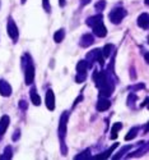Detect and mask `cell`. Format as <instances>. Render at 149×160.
<instances>
[{"label": "cell", "instance_id": "6da1fadb", "mask_svg": "<svg viewBox=\"0 0 149 160\" xmlns=\"http://www.w3.org/2000/svg\"><path fill=\"white\" fill-rule=\"evenodd\" d=\"M125 17H126V10H125L124 8H115V9L111 10L110 16H108V18H110V21H111L114 24L120 23Z\"/></svg>", "mask_w": 149, "mask_h": 160}, {"label": "cell", "instance_id": "7a4b0ae2", "mask_svg": "<svg viewBox=\"0 0 149 160\" xmlns=\"http://www.w3.org/2000/svg\"><path fill=\"white\" fill-rule=\"evenodd\" d=\"M87 62H88V64H89L91 67H92L93 62H98L101 65H103L105 58H103V55H102V51L98 50V49H94V50L89 51L88 54H87Z\"/></svg>", "mask_w": 149, "mask_h": 160}, {"label": "cell", "instance_id": "3957f363", "mask_svg": "<svg viewBox=\"0 0 149 160\" xmlns=\"http://www.w3.org/2000/svg\"><path fill=\"white\" fill-rule=\"evenodd\" d=\"M35 79V67L31 62V58H28V63L26 64V71H24V82L26 85H32Z\"/></svg>", "mask_w": 149, "mask_h": 160}, {"label": "cell", "instance_id": "277c9868", "mask_svg": "<svg viewBox=\"0 0 149 160\" xmlns=\"http://www.w3.org/2000/svg\"><path fill=\"white\" fill-rule=\"evenodd\" d=\"M7 30H8V35L10 36V38L13 40V41H17L18 37H19V32H18V27L17 24L14 22V19H13L12 17L8 19V24H7Z\"/></svg>", "mask_w": 149, "mask_h": 160}, {"label": "cell", "instance_id": "5b68a950", "mask_svg": "<svg viewBox=\"0 0 149 160\" xmlns=\"http://www.w3.org/2000/svg\"><path fill=\"white\" fill-rule=\"evenodd\" d=\"M93 79H94V83H96V86L98 87V88H101V87H103V86H106L108 82H111L110 81V78L107 77V74L105 73V72H94V74H93Z\"/></svg>", "mask_w": 149, "mask_h": 160}, {"label": "cell", "instance_id": "8992f818", "mask_svg": "<svg viewBox=\"0 0 149 160\" xmlns=\"http://www.w3.org/2000/svg\"><path fill=\"white\" fill-rule=\"evenodd\" d=\"M68 119H69V113L64 112L60 117V121H59V137L63 140L66 135V124H68Z\"/></svg>", "mask_w": 149, "mask_h": 160}, {"label": "cell", "instance_id": "52a82bcc", "mask_svg": "<svg viewBox=\"0 0 149 160\" xmlns=\"http://www.w3.org/2000/svg\"><path fill=\"white\" fill-rule=\"evenodd\" d=\"M92 28H93V33L96 36H98V37H105L107 35V28L105 27V24H103L102 21L97 22L96 24H93Z\"/></svg>", "mask_w": 149, "mask_h": 160}, {"label": "cell", "instance_id": "ba28073f", "mask_svg": "<svg viewBox=\"0 0 149 160\" xmlns=\"http://www.w3.org/2000/svg\"><path fill=\"white\" fill-rule=\"evenodd\" d=\"M46 106L50 112H52L55 109V95H54L52 90H47L46 91Z\"/></svg>", "mask_w": 149, "mask_h": 160}, {"label": "cell", "instance_id": "9c48e42d", "mask_svg": "<svg viewBox=\"0 0 149 160\" xmlns=\"http://www.w3.org/2000/svg\"><path fill=\"white\" fill-rule=\"evenodd\" d=\"M0 95L4 98H8L12 95V86L7 81H4V79H0Z\"/></svg>", "mask_w": 149, "mask_h": 160}, {"label": "cell", "instance_id": "30bf717a", "mask_svg": "<svg viewBox=\"0 0 149 160\" xmlns=\"http://www.w3.org/2000/svg\"><path fill=\"white\" fill-rule=\"evenodd\" d=\"M111 106V102L106 98H100L97 101V110L98 112H106Z\"/></svg>", "mask_w": 149, "mask_h": 160}, {"label": "cell", "instance_id": "8fae6325", "mask_svg": "<svg viewBox=\"0 0 149 160\" xmlns=\"http://www.w3.org/2000/svg\"><path fill=\"white\" fill-rule=\"evenodd\" d=\"M9 122H10V119L8 115H3L2 119H0V136H3L5 131L8 129V126H9Z\"/></svg>", "mask_w": 149, "mask_h": 160}, {"label": "cell", "instance_id": "7c38bea8", "mask_svg": "<svg viewBox=\"0 0 149 160\" xmlns=\"http://www.w3.org/2000/svg\"><path fill=\"white\" fill-rule=\"evenodd\" d=\"M94 41V38L92 35L89 33H86L82 36V38H80V46H83V48H88L89 45H92Z\"/></svg>", "mask_w": 149, "mask_h": 160}, {"label": "cell", "instance_id": "4fadbf2b", "mask_svg": "<svg viewBox=\"0 0 149 160\" xmlns=\"http://www.w3.org/2000/svg\"><path fill=\"white\" fill-rule=\"evenodd\" d=\"M117 146H119V143H117V142H115V143H114V145H112V146H111V148L108 149V150H106V151H105V152H102V154L96 155L94 158H96V159H108V158L111 156V154L114 152V150L117 148Z\"/></svg>", "mask_w": 149, "mask_h": 160}, {"label": "cell", "instance_id": "5bb4252c", "mask_svg": "<svg viewBox=\"0 0 149 160\" xmlns=\"http://www.w3.org/2000/svg\"><path fill=\"white\" fill-rule=\"evenodd\" d=\"M138 26L144 30L148 28V13H142L138 18Z\"/></svg>", "mask_w": 149, "mask_h": 160}, {"label": "cell", "instance_id": "9a60e30c", "mask_svg": "<svg viewBox=\"0 0 149 160\" xmlns=\"http://www.w3.org/2000/svg\"><path fill=\"white\" fill-rule=\"evenodd\" d=\"M91 68V65L88 64L87 60H80L77 64V72L78 73H87V69Z\"/></svg>", "mask_w": 149, "mask_h": 160}, {"label": "cell", "instance_id": "2e32d148", "mask_svg": "<svg viewBox=\"0 0 149 160\" xmlns=\"http://www.w3.org/2000/svg\"><path fill=\"white\" fill-rule=\"evenodd\" d=\"M31 100H32L33 105H36V106H38L40 104H41V98H40V95L36 92V90H35V88H32V90H31Z\"/></svg>", "mask_w": 149, "mask_h": 160}, {"label": "cell", "instance_id": "e0dca14e", "mask_svg": "<svg viewBox=\"0 0 149 160\" xmlns=\"http://www.w3.org/2000/svg\"><path fill=\"white\" fill-rule=\"evenodd\" d=\"M103 19V17H102V14H97V16H93V17H89L87 21H86V23L88 24V26H92L93 24H96L97 22H100V21H102Z\"/></svg>", "mask_w": 149, "mask_h": 160}, {"label": "cell", "instance_id": "ac0fdd59", "mask_svg": "<svg viewBox=\"0 0 149 160\" xmlns=\"http://www.w3.org/2000/svg\"><path fill=\"white\" fill-rule=\"evenodd\" d=\"M123 128V124H121L120 122H117V123H115L114 126H112V129H111V138L112 140H116V137H117V132Z\"/></svg>", "mask_w": 149, "mask_h": 160}, {"label": "cell", "instance_id": "d6986e66", "mask_svg": "<svg viewBox=\"0 0 149 160\" xmlns=\"http://www.w3.org/2000/svg\"><path fill=\"white\" fill-rule=\"evenodd\" d=\"M65 37V30L64 28H60L59 31L55 32V35H54V40H55V42H61L63 40Z\"/></svg>", "mask_w": 149, "mask_h": 160}, {"label": "cell", "instance_id": "ffe728a7", "mask_svg": "<svg viewBox=\"0 0 149 160\" xmlns=\"http://www.w3.org/2000/svg\"><path fill=\"white\" fill-rule=\"evenodd\" d=\"M130 149H131V145H130V146H124V148L121 149V150H120V151H119V152H117L112 159H114V160H117V159H120V158H123V156H124V155H125Z\"/></svg>", "mask_w": 149, "mask_h": 160}, {"label": "cell", "instance_id": "44dd1931", "mask_svg": "<svg viewBox=\"0 0 149 160\" xmlns=\"http://www.w3.org/2000/svg\"><path fill=\"white\" fill-rule=\"evenodd\" d=\"M137 135H138V128L134 127V128H131V129L128 132V135L125 136V140H126V141H130V140H133V138L137 137Z\"/></svg>", "mask_w": 149, "mask_h": 160}, {"label": "cell", "instance_id": "7402d4cb", "mask_svg": "<svg viewBox=\"0 0 149 160\" xmlns=\"http://www.w3.org/2000/svg\"><path fill=\"white\" fill-rule=\"evenodd\" d=\"M112 49H114V46H112L111 44H107V45H105L103 51H102V55H103V58H108V57H110V54H111Z\"/></svg>", "mask_w": 149, "mask_h": 160}, {"label": "cell", "instance_id": "603a6c76", "mask_svg": "<svg viewBox=\"0 0 149 160\" xmlns=\"http://www.w3.org/2000/svg\"><path fill=\"white\" fill-rule=\"evenodd\" d=\"M12 156H13V152H12V148L10 146H7L5 148V150H4V154L0 156V159H12Z\"/></svg>", "mask_w": 149, "mask_h": 160}, {"label": "cell", "instance_id": "cb8c5ba5", "mask_svg": "<svg viewBox=\"0 0 149 160\" xmlns=\"http://www.w3.org/2000/svg\"><path fill=\"white\" fill-rule=\"evenodd\" d=\"M89 156H91V150H89V149H87V150H84L83 152L78 154L74 159H75V160H78V159H87V158H89Z\"/></svg>", "mask_w": 149, "mask_h": 160}, {"label": "cell", "instance_id": "d4e9b609", "mask_svg": "<svg viewBox=\"0 0 149 160\" xmlns=\"http://www.w3.org/2000/svg\"><path fill=\"white\" fill-rule=\"evenodd\" d=\"M86 78H87V73H78L77 74V78H75V81L78 83H82L86 81Z\"/></svg>", "mask_w": 149, "mask_h": 160}, {"label": "cell", "instance_id": "484cf974", "mask_svg": "<svg viewBox=\"0 0 149 160\" xmlns=\"http://www.w3.org/2000/svg\"><path fill=\"white\" fill-rule=\"evenodd\" d=\"M94 8H96L97 12H102V10L106 8V2H105V0H101V2H98V3L96 4V7H94Z\"/></svg>", "mask_w": 149, "mask_h": 160}, {"label": "cell", "instance_id": "4316f807", "mask_svg": "<svg viewBox=\"0 0 149 160\" xmlns=\"http://www.w3.org/2000/svg\"><path fill=\"white\" fill-rule=\"evenodd\" d=\"M137 101V95H134V94H130L129 98H128V105L129 106H134V102Z\"/></svg>", "mask_w": 149, "mask_h": 160}, {"label": "cell", "instance_id": "83f0119b", "mask_svg": "<svg viewBox=\"0 0 149 160\" xmlns=\"http://www.w3.org/2000/svg\"><path fill=\"white\" fill-rule=\"evenodd\" d=\"M42 7L46 12H50L51 8H50V0H42Z\"/></svg>", "mask_w": 149, "mask_h": 160}, {"label": "cell", "instance_id": "f1b7e54d", "mask_svg": "<svg viewBox=\"0 0 149 160\" xmlns=\"http://www.w3.org/2000/svg\"><path fill=\"white\" fill-rule=\"evenodd\" d=\"M19 106H21L22 110H26L27 109V102L24 100H22V101H19Z\"/></svg>", "mask_w": 149, "mask_h": 160}, {"label": "cell", "instance_id": "f546056e", "mask_svg": "<svg viewBox=\"0 0 149 160\" xmlns=\"http://www.w3.org/2000/svg\"><path fill=\"white\" fill-rule=\"evenodd\" d=\"M19 135H21V132H19V131H16L14 135H13V141H17V140L19 138Z\"/></svg>", "mask_w": 149, "mask_h": 160}, {"label": "cell", "instance_id": "4dcf8cb0", "mask_svg": "<svg viewBox=\"0 0 149 160\" xmlns=\"http://www.w3.org/2000/svg\"><path fill=\"white\" fill-rule=\"evenodd\" d=\"M80 2H82V5H87V4H89L91 0H80Z\"/></svg>", "mask_w": 149, "mask_h": 160}, {"label": "cell", "instance_id": "1f68e13d", "mask_svg": "<svg viewBox=\"0 0 149 160\" xmlns=\"http://www.w3.org/2000/svg\"><path fill=\"white\" fill-rule=\"evenodd\" d=\"M65 5V0H60V7H64Z\"/></svg>", "mask_w": 149, "mask_h": 160}, {"label": "cell", "instance_id": "d6a6232c", "mask_svg": "<svg viewBox=\"0 0 149 160\" xmlns=\"http://www.w3.org/2000/svg\"><path fill=\"white\" fill-rule=\"evenodd\" d=\"M26 2H27V0H21V3H22V4H24Z\"/></svg>", "mask_w": 149, "mask_h": 160}]
</instances>
